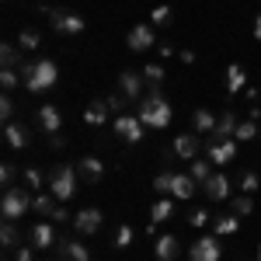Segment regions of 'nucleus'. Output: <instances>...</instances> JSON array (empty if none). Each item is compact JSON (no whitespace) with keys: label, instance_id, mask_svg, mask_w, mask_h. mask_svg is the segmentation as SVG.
Returning a JSON list of instances; mask_svg holds the SVG:
<instances>
[{"label":"nucleus","instance_id":"f257e3e1","mask_svg":"<svg viewBox=\"0 0 261 261\" xmlns=\"http://www.w3.org/2000/svg\"><path fill=\"white\" fill-rule=\"evenodd\" d=\"M136 115H140V122L146 125V129L161 133V129H167V125H171L174 108L167 105V98L161 94V87H146V94L136 101Z\"/></svg>","mask_w":261,"mask_h":261},{"label":"nucleus","instance_id":"f03ea898","mask_svg":"<svg viewBox=\"0 0 261 261\" xmlns=\"http://www.w3.org/2000/svg\"><path fill=\"white\" fill-rule=\"evenodd\" d=\"M21 77H24V91L28 94H42V91H49L60 81V66L53 60H24Z\"/></svg>","mask_w":261,"mask_h":261},{"label":"nucleus","instance_id":"7ed1b4c3","mask_svg":"<svg viewBox=\"0 0 261 261\" xmlns=\"http://www.w3.org/2000/svg\"><path fill=\"white\" fill-rule=\"evenodd\" d=\"M32 199H35L32 188H21V185L4 188V199H0V213H4V220L18 223L24 213H32Z\"/></svg>","mask_w":261,"mask_h":261},{"label":"nucleus","instance_id":"20e7f679","mask_svg":"<svg viewBox=\"0 0 261 261\" xmlns=\"http://www.w3.org/2000/svg\"><path fill=\"white\" fill-rule=\"evenodd\" d=\"M39 11L45 14V18H49V28H53L56 35H63V39H73V35H81L84 24H87L81 14H70V11H63V7H45V4H42Z\"/></svg>","mask_w":261,"mask_h":261},{"label":"nucleus","instance_id":"39448f33","mask_svg":"<svg viewBox=\"0 0 261 261\" xmlns=\"http://www.w3.org/2000/svg\"><path fill=\"white\" fill-rule=\"evenodd\" d=\"M77 167L73 164H56L53 171H49V192L56 195L60 202H70L73 199V192H77Z\"/></svg>","mask_w":261,"mask_h":261},{"label":"nucleus","instance_id":"423d86ee","mask_svg":"<svg viewBox=\"0 0 261 261\" xmlns=\"http://www.w3.org/2000/svg\"><path fill=\"white\" fill-rule=\"evenodd\" d=\"M125 45H129L133 53H150V49H157V32H153V24H150V21L133 24L129 35H125Z\"/></svg>","mask_w":261,"mask_h":261},{"label":"nucleus","instance_id":"0eeeda50","mask_svg":"<svg viewBox=\"0 0 261 261\" xmlns=\"http://www.w3.org/2000/svg\"><path fill=\"white\" fill-rule=\"evenodd\" d=\"M101 223H105V213L94 209V205H87L81 213H73V233H81V237H94L101 230Z\"/></svg>","mask_w":261,"mask_h":261},{"label":"nucleus","instance_id":"6e6552de","mask_svg":"<svg viewBox=\"0 0 261 261\" xmlns=\"http://www.w3.org/2000/svg\"><path fill=\"white\" fill-rule=\"evenodd\" d=\"M112 129H115V136H119V140H125V143H140V140H143V129H146V125L140 122V115H129V112H125V115H115V119H112Z\"/></svg>","mask_w":261,"mask_h":261},{"label":"nucleus","instance_id":"1a4fd4ad","mask_svg":"<svg viewBox=\"0 0 261 261\" xmlns=\"http://www.w3.org/2000/svg\"><path fill=\"white\" fill-rule=\"evenodd\" d=\"M223 251L216 244V233H205L195 244H188V261H220Z\"/></svg>","mask_w":261,"mask_h":261},{"label":"nucleus","instance_id":"9d476101","mask_svg":"<svg viewBox=\"0 0 261 261\" xmlns=\"http://www.w3.org/2000/svg\"><path fill=\"white\" fill-rule=\"evenodd\" d=\"M56 251H60L63 261H94V258H91V251H87L84 244H77L73 233H63L60 244H56Z\"/></svg>","mask_w":261,"mask_h":261},{"label":"nucleus","instance_id":"9b49d317","mask_svg":"<svg viewBox=\"0 0 261 261\" xmlns=\"http://www.w3.org/2000/svg\"><path fill=\"white\" fill-rule=\"evenodd\" d=\"M56 244H60V233L53 230V223L39 220L32 226V247H35V251H53Z\"/></svg>","mask_w":261,"mask_h":261},{"label":"nucleus","instance_id":"f8f14e48","mask_svg":"<svg viewBox=\"0 0 261 261\" xmlns=\"http://www.w3.org/2000/svg\"><path fill=\"white\" fill-rule=\"evenodd\" d=\"M202 192H205V199H209V202H226V199H230V178H226L223 171H213L209 181L202 185Z\"/></svg>","mask_w":261,"mask_h":261},{"label":"nucleus","instance_id":"ddd939ff","mask_svg":"<svg viewBox=\"0 0 261 261\" xmlns=\"http://www.w3.org/2000/svg\"><path fill=\"white\" fill-rule=\"evenodd\" d=\"M77 178L84 185H101L105 181V161H98V157H81L77 161Z\"/></svg>","mask_w":261,"mask_h":261},{"label":"nucleus","instance_id":"4468645a","mask_svg":"<svg viewBox=\"0 0 261 261\" xmlns=\"http://www.w3.org/2000/svg\"><path fill=\"white\" fill-rule=\"evenodd\" d=\"M216 122H220V115L209 112L205 105H199V108L192 112V133H195V136H213V133H216Z\"/></svg>","mask_w":261,"mask_h":261},{"label":"nucleus","instance_id":"2eb2a0df","mask_svg":"<svg viewBox=\"0 0 261 261\" xmlns=\"http://www.w3.org/2000/svg\"><path fill=\"white\" fill-rule=\"evenodd\" d=\"M171 150H174V157H178V161H195V157H199V150H202V136H195V133H181Z\"/></svg>","mask_w":261,"mask_h":261},{"label":"nucleus","instance_id":"dca6fc26","mask_svg":"<svg viewBox=\"0 0 261 261\" xmlns=\"http://www.w3.org/2000/svg\"><path fill=\"white\" fill-rule=\"evenodd\" d=\"M153 254H157V261H178L181 258V241L174 233H161V237H153Z\"/></svg>","mask_w":261,"mask_h":261},{"label":"nucleus","instance_id":"f3484780","mask_svg":"<svg viewBox=\"0 0 261 261\" xmlns=\"http://www.w3.org/2000/svg\"><path fill=\"white\" fill-rule=\"evenodd\" d=\"M205 157H209L213 164H230L233 157H237V140H223V143H213V140H209Z\"/></svg>","mask_w":261,"mask_h":261},{"label":"nucleus","instance_id":"a211bd4d","mask_svg":"<svg viewBox=\"0 0 261 261\" xmlns=\"http://www.w3.org/2000/svg\"><path fill=\"white\" fill-rule=\"evenodd\" d=\"M233 133H237V115H233V108L226 105L220 112V122H216V133L209 136L213 143H223V140H233Z\"/></svg>","mask_w":261,"mask_h":261},{"label":"nucleus","instance_id":"6ab92c4d","mask_svg":"<svg viewBox=\"0 0 261 261\" xmlns=\"http://www.w3.org/2000/svg\"><path fill=\"white\" fill-rule=\"evenodd\" d=\"M119 91H122V94H125L129 101H133V105H136V101H140L143 94H146V87H143V77H136L133 70L119 73Z\"/></svg>","mask_w":261,"mask_h":261},{"label":"nucleus","instance_id":"aec40b11","mask_svg":"<svg viewBox=\"0 0 261 261\" xmlns=\"http://www.w3.org/2000/svg\"><path fill=\"white\" fill-rule=\"evenodd\" d=\"M4 143H7L11 150H24V146H28V125H24V122H7V125H4Z\"/></svg>","mask_w":261,"mask_h":261},{"label":"nucleus","instance_id":"412c9836","mask_svg":"<svg viewBox=\"0 0 261 261\" xmlns=\"http://www.w3.org/2000/svg\"><path fill=\"white\" fill-rule=\"evenodd\" d=\"M195 188H199V181L192 178V174H174V181H171V199L188 202L195 195Z\"/></svg>","mask_w":261,"mask_h":261},{"label":"nucleus","instance_id":"4be33fe9","mask_svg":"<svg viewBox=\"0 0 261 261\" xmlns=\"http://www.w3.org/2000/svg\"><path fill=\"white\" fill-rule=\"evenodd\" d=\"M112 119V108H108V101H91L87 108H84V122L87 125H105V122Z\"/></svg>","mask_w":261,"mask_h":261},{"label":"nucleus","instance_id":"5701e85b","mask_svg":"<svg viewBox=\"0 0 261 261\" xmlns=\"http://www.w3.org/2000/svg\"><path fill=\"white\" fill-rule=\"evenodd\" d=\"M39 122H42V129L53 136V133H60L63 129V115H60V108L56 105H42L39 108Z\"/></svg>","mask_w":261,"mask_h":261},{"label":"nucleus","instance_id":"b1692460","mask_svg":"<svg viewBox=\"0 0 261 261\" xmlns=\"http://www.w3.org/2000/svg\"><path fill=\"white\" fill-rule=\"evenodd\" d=\"M56 205H60V199H56L53 192H35V199H32V213H35V216H49V220H53Z\"/></svg>","mask_w":261,"mask_h":261},{"label":"nucleus","instance_id":"393cba45","mask_svg":"<svg viewBox=\"0 0 261 261\" xmlns=\"http://www.w3.org/2000/svg\"><path fill=\"white\" fill-rule=\"evenodd\" d=\"M244 87H247V73H244V66L230 63V66H226V91H230V94H241Z\"/></svg>","mask_w":261,"mask_h":261},{"label":"nucleus","instance_id":"a878e982","mask_svg":"<svg viewBox=\"0 0 261 261\" xmlns=\"http://www.w3.org/2000/svg\"><path fill=\"white\" fill-rule=\"evenodd\" d=\"M0 63H4V70H21V66H24L21 49H18V45H11V42H4V45H0Z\"/></svg>","mask_w":261,"mask_h":261},{"label":"nucleus","instance_id":"bb28decb","mask_svg":"<svg viewBox=\"0 0 261 261\" xmlns=\"http://www.w3.org/2000/svg\"><path fill=\"white\" fill-rule=\"evenodd\" d=\"M171 216H174V199L171 195H161V199L153 202V209H150V220L164 223V220H171Z\"/></svg>","mask_w":261,"mask_h":261},{"label":"nucleus","instance_id":"cd10ccee","mask_svg":"<svg viewBox=\"0 0 261 261\" xmlns=\"http://www.w3.org/2000/svg\"><path fill=\"white\" fill-rule=\"evenodd\" d=\"M237 226H241V216H233V213L230 216H216L213 220V233L216 237H230V233H237Z\"/></svg>","mask_w":261,"mask_h":261},{"label":"nucleus","instance_id":"c85d7f7f","mask_svg":"<svg viewBox=\"0 0 261 261\" xmlns=\"http://www.w3.org/2000/svg\"><path fill=\"white\" fill-rule=\"evenodd\" d=\"M42 45V32L39 28H21L18 32V49L21 53H32V49H39Z\"/></svg>","mask_w":261,"mask_h":261},{"label":"nucleus","instance_id":"c756f323","mask_svg":"<svg viewBox=\"0 0 261 261\" xmlns=\"http://www.w3.org/2000/svg\"><path fill=\"white\" fill-rule=\"evenodd\" d=\"M258 136H261L258 122H251V119L237 122V133H233V140H237V143H251V140H258Z\"/></svg>","mask_w":261,"mask_h":261},{"label":"nucleus","instance_id":"7c9ffc66","mask_svg":"<svg viewBox=\"0 0 261 261\" xmlns=\"http://www.w3.org/2000/svg\"><path fill=\"white\" fill-rule=\"evenodd\" d=\"M188 174L199 181V188H202V185L209 181V174H213V161H209V157H205V161H199V157H195V161H192V167H188Z\"/></svg>","mask_w":261,"mask_h":261},{"label":"nucleus","instance_id":"2f4dec72","mask_svg":"<svg viewBox=\"0 0 261 261\" xmlns=\"http://www.w3.org/2000/svg\"><path fill=\"white\" fill-rule=\"evenodd\" d=\"M164 77H167V73H164L161 63H146V66H143V81H146V87H164Z\"/></svg>","mask_w":261,"mask_h":261},{"label":"nucleus","instance_id":"473e14b6","mask_svg":"<svg viewBox=\"0 0 261 261\" xmlns=\"http://www.w3.org/2000/svg\"><path fill=\"white\" fill-rule=\"evenodd\" d=\"M0 241H4V247H11V251L21 247V233H18V226H14L11 220H4V226H0Z\"/></svg>","mask_w":261,"mask_h":261},{"label":"nucleus","instance_id":"72a5a7b5","mask_svg":"<svg viewBox=\"0 0 261 261\" xmlns=\"http://www.w3.org/2000/svg\"><path fill=\"white\" fill-rule=\"evenodd\" d=\"M237 185H241V192H244V195H254V192L261 188L258 171H251V167H247V171H241V178H237Z\"/></svg>","mask_w":261,"mask_h":261},{"label":"nucleus","instance_id":"f704fd0d","mask_svg":"<svg viewBox=\"0 0 261 261\" xmlns=\"http://www.w3.org/2000/svg\"><path fill=\"white\" fill-rule=\"evenodd\" d=\"M133 241H136V230H133L129 223H122L119 230H115V241H112V247H115V251H125Z\"/></svg>","mask_w":261,"mask_h":261},{"label":"nucleus","instance_id":"c9c22d12","mask_svg":"<svg viewBox=\"0 0 261 261\" xmlns=\"http://www.w3.org/2000/svg\"><path fill=\"white\" fill-rule=\"evenodd\" d=\"M230 213H233V216H251V213H254V199L241 192L237 199H230Z\"/></svg>","mask_w":261,"mask_h":261},{"label":"nucleus","instance_id":"e433bc0d","mask_svg":"<svg viewBox=\"0 0 261 261\" xmlns=\"http://www.w3.org/2000/svg\"><path fill=\"white\" fill-rule=\"evenodd\" d=\"M171 18H174V11H171L167 4H161V7H153V11H150V24H153V28H164V24H171Z\"/></svg>","mask_w":261,"mask_h":261},{"label":"nucleus","instance_id":"4c0bfd02","mask_svg":"<svg viewBox=\"0 0 261 261\" xmlns=\"http://www.w3.org/2000/svg\"><path fill=\"white\" fill-rule=\"evenodd\" d=\"M24 188H32V192H42L45 188V178H42L39 167H24Z\"/></svg>","mask_w":261,"mask_h":261},{"label":"nucleus","instance_id":"58836bf2","mask_svg":"<svg viewBox=\"0 0 261 261\" xmlns=\"http://www.w3.org/2000/svg\"><path fill=\"white\" fill-rule=\"evenodd\" d=\"M108 108H112V115H125V108H129V105H133V101L125 98V94H122V91H115V94H108Z\"/></svg>","mask_w":261,"mask_h":261},{"label":"nucleus","instance_id":"ea45409f","mask_svg":"<svg viewBox=\"0 0 261 261\" xmlns=\"http://www.w3.org/2000/svg\"><path fill=\"white\" fill-rule=\"evenodd\" d=\"M21 81H24L21 70H0V87H4V91H14Z\"/></svg>","mask_w":261,"mask_h":261},{"label":"nucleus","instance_id":"a19ab883","mask_svg":"<svg viewBox=\"0 0 261 261\" xmlns=\"http://www.w3.org/2000/svg\"><path fill=\"white\" fill-rule=\"evenodd\" d=\"M171 181H174V171H161V174L153 178V188H157V195H171Z\"/></svg>","mask_w":261,"mask_h":261},{"label":"nucleus","instance_id":"79ce46f5","mask_svg":"<svg viewBox=\"0 0 261 261\" xmlns=\"http://www.w3.org/2000/svg\"><path fill=\"white\" fill-rule=\"evenodd\" d=\"M0 119H4V125L14 122V98H11V91H4V98H0Z\"/></svg>","mask_w":261,"mask_h":261},{"label":"nucleus","instance_id":"37998d69","mask_svg":"<svg viewBox=\"0 0 261 261\" xmlns=\"http://www.w3.org/2000/svg\"><path fill=\"white\" fill-rule=\"evenodd\" d=\"M14 181H18V167H14L11 161H4V164H0V185H4V188H11Z\"/></svg>","mask_w":261,"mask_h":261},{"label":"nucleus","instance_id":"c03bdc74","mask_svg":"<svg viewBox=\"0 0 261 261\" xmlns=\"http://www.w3.org/2000/svg\"><path fill=\"white\" fill-rule=\"evenodd\" d=\"M188 223H192V226H209V209H195V213L188 216Z\"/></svg>","mask_w":261,"mask_h":261},{"label":"nucleus","instance_id":"a18cd8bd","mask_svg":"<svg viewBox=\"0 0 261 261\" xmlns=\"http://www.w3.org/2000/svg\"><path fill=\"white\" fill-rule=\"evenodd\" d=\"M53 223H73V213L60 202V205H56V213H53Z\"/></svg>","mask_w":261,"mask_h":261},{"label":"nucleus","instance_id":"49530a36","mask_svg":"<svg viewBox=\"0 0 261 261\" xmlns=\"http://www.w3.org/2000/svg\"><path fill=\"white\" fill-rule=\"evenodd\" d=\"M157 53H161L164 60H167V56H174V53H178V49H174V42H167V39H161V42H157Z\"/></svg>","mask_w":261,"mask_h":261},{"label":"nucleus","instance_id":"de8ad7c7","mask_svg":"<svg viewBox=\"0 0 261 261\" xmlns=\"http://www.w3.org/2000/svg\"><path fill=\"white\" fill-rule=\"evenodd\" d=\"M14 261H35V247H18L14 251Z\"/></svg>","mask_w":261,"mask_h":261},{"label":"nucleus","instance_id":"09e8293b","mask_svg":"<svg viewBox=\"0 0 261 261\" xmlns=\"http://www.w3.org/2000/svg\"><path fill=\"white\" fill-rule=\"evenodd\" d=\"M178 60L185 63V66H192V63L199 60V56H195V53H192V49H181V53H178Z\"/></svg>","mask_w":261,"mask_h":261},{"label":"nucleus","instance_id":"8fccbe9b","mask_svg":"<svg viewBox=\"0 0 261 261\" xmlns=\"http://www.w3.org/2000/svg\"><path fill=\"white\" fill-rule=\"evenodd\" d=\"M244 98L247 101H261V91L258 87H244Z\"/></svg>","mask_w":261,"mask_h":261},{"label":"nucleus","instance_id":"3c124183","mask_svg":"<svg viewBox=\"0 0 261 261\" xmlns=\"http://www.w3.org/2000/svg\"><path fill=\"white\" fill-rule=\"evenodd\" d=\"M49 143H53V150H63V146H66V140H63L60 133H53V136H49Z\"/></svg>","mask_w":261,"mask_h":261},{"label":"nucleus","instance_id":"603ef678","mask_svg":"<svg viewBox=\"0 0 261 261\" xmlns=\"http://www.w3.org/2000/svg\"><path fill=\"white\" fill-rule=\"evenodd\" d=\"M247 119H251V122H258V119H261V105H254V108H251V115H247Z\"/></svg>","mask_w":261,"mask_h":261},{"label":"nucleus","instance_id":"864d4df0","mask_svg":"<svg viewBox=\"0 0 261 261\" xmlns=\"http://www.w3.org/2000/svg\"><path fill=\"white\" fill-rule=\"evenodd\" d=\"M254 39L261 42V14H258V18H254Z\"/></svg>","mask_w":261,"mask_h":261},{"label":"nucleus","instance_id":"5fc2aeb1","mask_svg":"<svg viewBox=\"0 0 261 261\" xmlns=\"http://www.w3.org/2000/svg\"><path fill=\"white\" fill-rule=\"evenodd\" d=\"M258 261H261V244H258Z\"/></svg>","mask_w":261,"mask_h":261},{"label":"nucleus","instance_id":"6e6d98bb","mask_svg":"<svg viewBox=\"0 0 261 261\" xmlns=\"http://www.w3.org/2000/svg\"><path fill=\"white\" fill-rule=\"evenodd\" d=\"M254 261H258V258H254Z\"/></svg>","mask_w":261,"mask_h":261},{"label":"nucleus","instance_id":"4d7b16f0","mask_svg":"<svg viewBox=\"0 0 261 261\" xmlns=\"http://www.w3.org/2000/svg\"><path fill=\"white\" fill-rule=\"evenodd\" d=\"M258 140H261V136H258Z\"/></svg>","mask_w":261,"mask_h":261}]
</instances>
